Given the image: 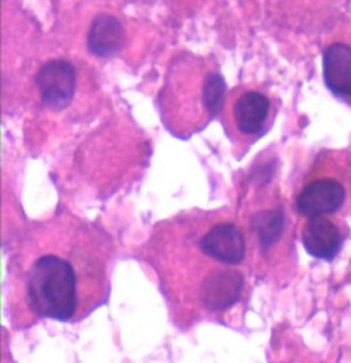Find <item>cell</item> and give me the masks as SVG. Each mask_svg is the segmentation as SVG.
Segmentation results:
<instances>
[{
	"label": "cell",
	"mask_w": 351,
	"mask_h": 363,
	"mask_svg": "<svg viewBox=\"0 0 351 363\" xmlns=\"http://www.w3.org/2000/svg\"><path fill=\"white\" fill-rule=\"evenodd\" d=\"M114 244L104 229L57 217L25 229L9 266L13 323H79L107 302Z\"/></svg>",
	"instance_id": "cell-1"
},
{
	"label": "cell",
	"mask_w": 351,
	"mask_h": 363,
	"mask_svg": "<svg viewBox=\"0 0 351 363\" xmlns=\"http://www.w3.org/2000/svg\"><path fill=\"white\" fill-rule=\"evenodd\" d=\"M252 248L225 214L192 213L161 222L143 248L173 321L180 328L225 321L247 299Z\"/></svg>",
	"instance_id": "cell-2"
},
{
	"label": "cell",
	"mask_w": 351,
	"mask_h": 363,
	"mask_svg": "<svg viewBox=\"0 0 351 363\" xmlns=\"http://www.w3.org/2000/svg\"><path fill=\"white\" fill-rule=\"evenodd\" d=\"M43 103L54 110H62L73 99L76 91V73L69 62H47L36 76Z\"/></svg>",
	"instance_id": "cell-3"
},
{
	"label": "cell",
	"mask_w": 351,
	"mask_h": 363,
	"mask_svg": "<svg viewBox=\"0 0 351 363\" xmlns=\"http://www.w3.org/2000/svg\"><path fill=\"white\" fill-rule=\"evenodd\" d=\"M346 199L345 188L335 180L311 182L296 198V208L306 218L324 217L338 211Z\"/></svg>",
	"instance_id": "cell-4"
},
{
	"label": "cell",
	"mask_w": 351,
	"mask_h": 363,
	"mask_svg": "<svg viewBox=\"0 0 351 363\" xmlns=\"http://www.w3.org/2000/svg\"><path fill=\"white\" fill-rule=\"evenodd\" d=\"M342 242L340 229L325 217L309 218L302 230V244L306 252L317 259H335Z\"/></svg>",
	"instance_id": "cell-5"
},
{
	"label": "cell",
	"mask_w": 351,
	"mask_h": 363,
	"mask_svg": "<svg viewBox=\"0 0 351 363\" xmlns=\"http://www.w3.org/2000/svg\"><path fill=\"white\" fill-rule=\"evenodd\" d=\"M125 43L123 23L113 16L99 14L88 32V50L96 57H110L118 52Z\"/></svg>",
	"instance_id": "cell-6"
},
{
	"label": "cell",
	"mask_w": 351,
	"mask_h": 363,
	"mask_svg": "<svg viewBox=\"0 0 351 363\" xmlns=\"http://www.w3.org/2000/svg\"><path fill=\"white\" fill-rule=\"evenodd\" d=\"M324 79L330 91L351 98V48L333 44L324 54Z\"/></svg>",
	"instance_id": "cell-7"
},
{
	"label": "cell",
	"mask_w": 351,
	"mask_h": 363,
	"mask_svg": "<svg viewBox=\"0 0 351 363\" xmlns=\"http://www.w3.org/2000/svg\"><path fill=\"white\" fill-rule=\"evenodd\" d=\"M269 108L270 103L265 95L255 91L245 94L236 101L233 107V116L238 129L243 135L258 133L267 121Z\"/></svg>",
	"instance_id": "cell-8"
},
{
	"label": "cell",
	"mask_w": 351,
	"mask_h": 363,
	"mask_svg": "<svg viewBox=\"0 0 351 363\" xmlns=\"http://www.w3.org/2000/svg\"><path fill=\"white\" fill-rule=\"evenodd\" d=\"M251 229H257L255 236L260 239L262 248H269L277 242L284 229V214L282 210H268L257 214Z\"/></svg>",
	"instance_id": "cell-9"
},
{
	"label": "cell",
	"mask_w": 351,
	"mask_h": 363,
	"mask_svg": "<svg viewBox=\"0 0 351 363\" xmlns=\"http://www.w3.org/2000/svg\"><path fill=\"white\" fill-rule=\"evenodd\" d=\"M202 96L207 113L216 116L221 110L225 98V82L220 74L211 73L207 76Z\"/></svg>",
	"instance_id": "cell-10"
}]
</instances>
